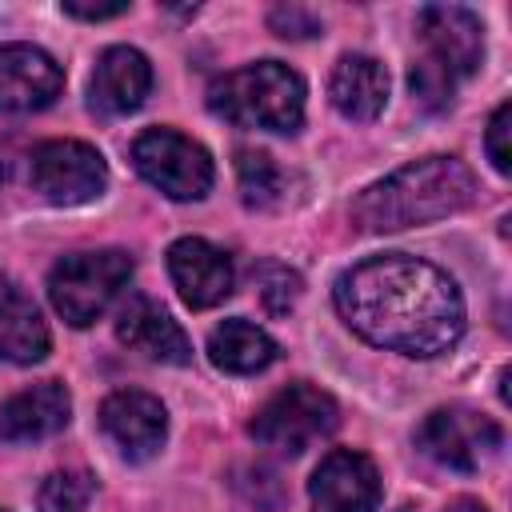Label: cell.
Wrapping results in <instances>:
<instances>
[{
	"label": "cell",
	"mask_w": 512,
	"mask_h": 512,
	"mask_svg": "<svg viewBox=\"0 0 512 512\" xmlns=\"http://www.w3.org/2000/svg\"><path fill=\"white\" fill-rule=\"evenodd\" d=\"M332 300L344 324L384 352L432 360L464 336L456 280L408 252H380L344 268Z\"/></svg>",
	"instance_id": "obj_1"
},
{
	"label": "cell",
	"mask_w": 512,
	"mask_h": 512,
	"mask_svg": "<svg viewBox=\"0 0 512 512\" xmlns=\"http://www.w3.org/2000/svg\"><path fill=\"white\" fill-rule=\"evenodd\" d=\"M472 200H476V176L464 160L424 156L368 184L352 204V224L360 232H400L456 216L472 208Z\"/></svg>",
	"instance_id": "obj_2"
},
{
	"label": "cell",
	"mask_w": 512,
	"mask_h": 512,
	"mask_svg": "<svg viewBox=\"0 0 512 512\" xmlns=\"http://www.w3.org/2000/svg\"><path fill=\"white\" fill-rule=\"evenodd\" d=\"M304 80L280 60L244 64L208 88V108L236 124V128H264V132H300L304 124Z\"/></svg>",
	"instance_id": "obj_3"
},
{
	"label": "cell",
	"mask_w": 512,
	"mask_h": 512,
	"mask_svg": "<svg viewBox=\"0 0 512 512\" xmlns=\"http://www.w3.org/2000/svg\"><path fill=\"white\" fill-rule=\"evenodd\" d=\"M128 280H132V256L128 252H120V248L72 252V256L52 264L48 300L72 328H88L96 316L108 312V304L120 296V288Z\"/></svg>",
	"instance_id": "obj_4"
},
{
	"label": "cell",
	"mask_w": 512,
	"mask_h": 512,
	"mask_svg": "<svg viewBox=\"0 0 512 512\" xmlns=\"http://www.w3.org/2000/svg\"><path fill=\"white\" fill-rule=\"evenodd\" d=\"M340 424V408L336 400L316 388V384H288L280 388L248 424L252 440L260 448L284 452V456H300L304 448H312L316 440L332 436Z\"/></svg>",
	"instance_id": "obj_5"
},
{
	"label": "cell",
	"mask_w": 512,
	"mask_h": 512,
	"mask_svg": "<svg viewBox=\"0 0 512 512\" xmlns=\"http://www.w3.org/2000/svg\"><path fill=\"white\" fill-rule=\"evenodd\" d=\"M132 164L168 200H200V196H208V188L216 180L208 148L176 128L140 132L132 144Z\"/></svg>",
	"instance_id": "obj_6"
},
{
	"label": "cell",
	"mask_w": 512,
	"mask_h": 512,
	"mask_svg": "<svg viewBox=\"0 0 512 512\" xmlns=\"http://www.w3.org/2000/svg\"><path fill=\"white\" fill-rule=\"evenodd\" d=\"M416 444L424 456H432L444 468L480 472L488 460L500 456L504 432L492 416L464 408V404H452V408H436L424 416V424L416 428Z\"/></svg>",
	"instance_id": "obj_7"
},
{
	"label": "cell",
	"mask_w": 512,
	"mask_h": 512,
	"mask_svg": "<svg viewBox=\"0 0 512 512\" xmlns=\"http://www.w3.org/2000/svg\"><path fill=\"white\" fill-rule=\"evenodd\" d=\"M32 188L48 204L76 208L108 188V164L84 140H44L32 152Z\"/></svg>",
	"instance_id": "obj_8"
},
{
	"label": "cell",
	"mask_w": 512,
	"mask_h": 512,
	"mask_svg": "<svg viewBox=\"0 0 512 512\" xmlns=\"http://www.w3.org/2000/svg\"><path fill=\"white\" fill-rule=\"evenodd\" d=\"M420 24V40H424V56L432 64H440L456 84L476 76L484 64V24L476 12L460 8V4H428L416 16Z\"/></svg>",
	"instance_id": "obj_9"
},
{
	"label": "cell",
	"mask_w": 512,
	"mask_h": 512,
	"mask_svg": "<svg viewBox=\"0 0 512 512\" xmlns=\"http://www.w3.org/2000/svg\"><path fill=\"white\" fill-rule=\"evenodd\" d=\"M312 512H372L380 504V472L364 452L332 448L308 480Z\"/></svg>",
	"instance_id": "obj_10"
},
{
	"label": "cell",
	"mask_w": 512,
	"mask_h": 512,
	"mask_svg": "<svg viewBox=\"0 0 512 512\" xmlns=\"http://www.w3.org/2000/svg\"><path fill=\"white\" fill-rule=\"evenodd\" d=\"M100 428L128 460H152L168 436V412L152 392L120 388L100 404Z\"/></svg>",
	"instance_id": "obj_11"
},
{
	"label": "cell",
	"mask_w": 512,
	"mask_h": 512,
	"mask_svg": "<svg viewBox=\"0 0 512 512\" xmlns=\"http://www.w3.org/2000/svg\"><path fill=\"white\" fill-rule=\"evenodd\" d=\"M168 276H172L180 300L196 312L224 304L232 296V284H236L232 260L200 236H184L168 248Z\"/></svg>",
	"instance_id": "obj_12"
},
{
	"label": "cell",
	"mask_w": 512,
	"mask_h": 512,
	"mask_svg": "<svg viewBox=\"0 0 512 512\" xmlns=\"http://www.w3.org/2000/svg\"><path fill=\"white\" fill-rule=\"evenodd\" d=\"M64 88L60 64L36 44H0V112H40Z\"/></svg>",
	"instance_id": "obj_13"
},
{
	"label": "cell",
	"mask_w": 512,
	"mask_h": 512,
	"mask_svg": "<svg viewBox=\"0 0 512 512\" xmlns=\"http://www.w3.org/2000/svg\"><path fill=\"white\" fill-rule=\"evenodd\" d=\"M148 92H152V64L140 48L112 44L100 52L88 84V104L100 116H128L148 100Z\"/></svg>",
	"instance_id": "obj_14"
},
{
	"label": "cell",
	"mask_w": 512,
	"mask_h": 512,
	"mask_svg": "<svg viewBox=\"0 0 512 512\" xmlns=\"http://www.w3.org/2000/svg\"><path fill=\"white\" fill-rule=\"evenodd\" d=\"M116 340L156 364H192V344L184 328L148 296H128L116 312Z\"/></svg>",
	"instance_id": "obj_15"
},
{
	"label": "cell",
	"mask_w": 512,
	"mask_h": 512,
	"mask_svg": "<svg viewBox=\"0 0 512 512\" xmlns=\"http://www.w3.org/2000/svg\"><path fill=\"white\" fill-rule=\"evenodd\" d=\"M72 416V396L60 380H40L12 400L0 404V440L8 444H32L44 436H56Z\"/></svg>",
	"instance_id": "obj_16"
},
{
	"label": "cell",
	"mask_w": 512,
	"mask_h": 512,
	"mask_svg": "<svg viewBox=\"0 0 512 512\" xmlns=\"http://www.w3.org/2000/svg\"><path fill=\"white\" fill-rule=\"evenodd\" d=\"M328 96H332V108L344 116V120H376L388 104V68L376 60V56H364V52H348L336 60L332 68V80H328Z\"/></svg>",
	"instance_id": "obj_17"
},
{
	"label": "cell",
	"mask_w": 512,
	"mask_h": 512,
	"mask_svg": "<svg viewBox=\"0 0 512 512\" xmlns=\"http://www.w3.org/2000/svg\"><path fill=\"white\" fill-rule=\"evenodd\" d=\"M52 348L48 324L36 308V300L12 284L0 280V360L4 364H40Z\"/></svg>",
	"instance_id": "obj_18"
},
{
	"label": "cell",
	"mask_w": 512,
	"mask_h": 512,
	"mask_svg": "<svg viewBox=\"0 0 512 512\" xmlns=\"http://www.w3.org/2000/svg\"><path fill=\"white\" fill-rule=\"evenodd\" d=\"M276 356H280L276 340L264 328H256L252 320H244V316H232V320H224V324H216L208 332V360L220 372L252 376V372H264Z\"/></svg>",
	"instance_id": "obj_19"
},
{
	"label": "cell",
	"mask_w": 512,
	"mask_h": 512,
	"mask_svg": "<svg viewBox=\"0 0 512 512\" xmlns=\"http://www.w3.org/2000/svg\"><path fill=\"white\" fill-rule=\"evenodd\" d=\"M236 180H240V196H244L248 208H272L284 196V172L260 148H240L236 152Z\"/></svg>",
	"instance_id": "obj_20"
},
{
	"label": "cell",
	"mask_w": 512,
	"mask_h": 512,
	"mask_svg": "<svg viewBox=\"0 0 512 512\" xmlns=\"http://www.w3.org/2000/svg\"><path fill=\"white\" fill-rule=\"evenodd\" d=\"M92 492H96V484L88 472H52L40 484L36 504H40V512H88Z\"/></svg>",
	"instance_id": "obj_21"
},
{
	"label": "cell",
	"mask_w": 512,
	"mask_h": 512,
	"mask_svg": "<svg viewBox=\"0 0 512 512\" xmlns=\"http://www.w3.org/2000/svg\"><path fill=\"white\" fill-rule=\"evenodd\" d=\"M408 88H412V96H416V104H420L424 112H444V108L452 104L456 80H452L440 64H432L428 56H420V60L412 64V72H408Z\"/></svg>",
	"instance_id": "obj_22"
},
{
	"label": "cell",
	"mask_w": 512,
	"mask_h": 512,
	"mask_svg": "<svg viewBox=\"0 0 512 512\" xmlns=\"http://www.w3.org/2000/svg\"><path fill=\"white\" fill-rule=\"evenodd\" d=\"M256 288H260V300L272 316H284L296 300H300V276L284 264H264L256 272Z\"/></svg>",
	"instance_id": "obj_23"
},
{
	"label": "cell",
	"mask_w": 512,
	"mask_h": 512,
	"mask_svg": "<svg viewBox=\"0 0 512 512\" xmlns=\"http://www.w3.org/2000/svg\"><path fill=\"white\" fill-rule=\"evenodd\" d=\"M508 136H512V104L504 100L492 112L488 132H484V148H488V160H492L496 172H512V144H508Z\"/></svg>",
	"instance_id": "obj_24"
},
{
	"label": "cell",
	"mask_w": 512,
	"mask_h": 512,
	"mask_svg": "<svg viewBox=\"0 0 512 512\" xmlns=\"http://www.w3.org/2000/svg\"><path fill=\"white\" fill-rule=\"evenodd\" d=\"M268 24L276 28V36H288V40H304V36H316L320 32V20L312 12H304V8H296V4L272 8Z\"/></svg>",
	"instance_id": "obj_25"
},
{
	"label": "cell",
	"mask_w": 512,
	"mask_h": 512,
	"mask_svg": "<svg viewBox=\"0 0 512 512\" xmlns=\"http://www.w3.org/2000/svg\"><path fill=\"white\" fill-rule=\"evenodd\" d=\"M60 8L64 16H76V20H116L128 12V4H84V0H64Z\"/></svg>",
	"instance_id": "obj_26"
},
{
	"label": "cell",
	"mask_w": 512,
	"mask_h": 512,
	"mask_svg": "<svg viewBox=\"0 0 512 512\" xmlns=\"http://www.w3.org/2000/svg\"><path fill=\"white\" fill-rule=\"evenodd\" d=\"M444 512H488V508H484L480 500H468V496H460V500H452Z\"/></svg>",
	"instance_id": "obj_27"
},
{
	"label": "cell",
	"mask_w": 512,
	"mask_h": 512,
	"mask_svg": "<svg viewBox=\"0 0 512 512\" xmlns=\"http://www.w3.org/2000/svg\"><path fill=\"white\" fill-rule=\"evenodd\" d=\"M0 188H4V160H0Z\"/></svg>",
	"instance_id": "obj_28"
},
{
	"label": "cell",
	"mask_w": 512,
	"mask_h": 512,
	"mask_svg": "<svg viewBox=\"0 0 512 512\" xmlns=\"http://www.w3.org/2000/svg\"><path fill=\"white\" fill-rule=\"evenodd\" d=\"M0 512H8V508H0Z\"/></svg>",
	"instance_id": "obj_29"
}]
</instances>
